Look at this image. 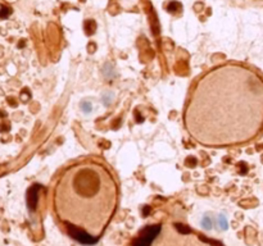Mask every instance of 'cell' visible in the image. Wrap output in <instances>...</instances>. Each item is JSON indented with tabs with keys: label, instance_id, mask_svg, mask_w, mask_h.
I'll use <instances>...</instances> for the list:
<instances>
[{
	"label": "cell",
	"instance_id": "obj_1",
	"mask_svg": "<svg viewBox=\"0 0 263 246\" xmlns=\"http://www.w3.org/2000/svg\"><path fill=\"white\" fill-rule=\"evenodd\" d=\"M185 128L208 147L245 146L263 136V74L235 62L199 77L184 112Z\"/></svg>",
	"mask_w": 263,
	"mask_h": 246
},
{
	"label": "cell",
	"instance_id": "obj_2",
	"mask_svg": "<svg viewBox=\"0 0 263 246\" xmlns=\"http://www.w3.org/2000/svg\"><path fill=\"white\" fill-rule=\"evenodd\" d=\"M118 185L107 165L82 159L62 172L54 187V209L69 236L95 244L114 217Z\"/></svg>",
	"mask_w": 263,
	"mask_h": 246
},
{
	"label": "cell",
	"instance_id": "obj_3",
	"mask_svg": "<svg viewBox=\"0 0 263 246\" xmlns=\"http://www.w3.org/2000/svg\"><path fill=\"white\" fill-rule=\"evenodd\" d=\"M22 92L14 72L0 71V164L12 159L22 142Z\"/></svg>",
	"mask_w": 263,
	"mask_h": 246
},
{
	"label": "cell",
	"instance_id": "obj_4",
	"mask_svg": "<svg viewBox=\"0 0 263 246\" xmlns=\"http://www.w3.org/2000/svg\"><path fill=\"white\" fill-rule=\"evenodd\" d=\"M132 246H221L194 233L181 224L149 226L135 240Z\"/></svg>",
	"mask_w": 263,
	"mask_h": 246
}]
</instances>
